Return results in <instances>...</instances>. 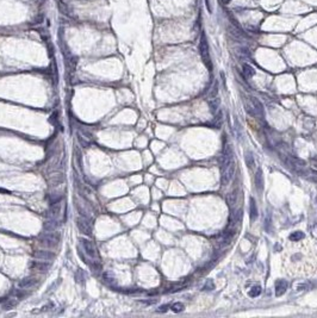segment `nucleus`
I'll return each instance as SVG.
<instances>
[{
    "label": "nucleus",
    "mask_w": 317,
    "mask_h": 318,
    "mask_svg": "<svg viewBox=\"0 0 317 318\" xmlns=\"http://www.w3.org/2000/svg\"><path fill=\"white\" fill-rule=\"evenodd\" d=\"M199 51H200V56H202V60H203L204 64L206 66V68L209 70H211L212 69V63H211V59H210V49H209V43H207V40H206V36H205L204 32L200 36Z\"/></svg>",
    "instance_id": "obj_1"
},
{
    "label": "nucleus",
    "mask_w": 317,
    "mask_h": 318,
    "mask_svg": "<svg viewBox=\"0 0 317 318\" xmlns=\"http://www.w3.org/2000/svg\"><path fill=\"white\" fill-rule=\"evenodd\" d=\"M61 241V235L55 230V231H47L44 235L41 237V243L45 245L47 248H56V245Z\"/></svg>",
    "instance_id": "obj_2"
},
{
    "label": "nucleus",
    "mask_w": 317,
    "mask_h": 318,
    "mask_svg": "<svg viewBox=\"0 0 317 318\" xmlns=\"http://www.w3.org/2000/svg\"><path fill=\"white\" fill-rule=\"evenodd\" d=\"M76 226L81 234L91 235V232H92V225H91L88 217H83V216L78 217L76 218Z\"/></svg>",
    "instance_id": "obj_3"
},
{
    "label": "nucleus",
    "mask_w": 317,
    "mask_h": 318,
    "mask_svg": "<svg viewBox=\"0 0 317 318\" xmlns=\"http://www.w3.org/2000/svg\"><path fill=\"white\" fill-rule=\"evenodd\" d=\"M233 161V149L230 146H225L224 147V150L219 157V166H221V169H224L225 167H228L229 165Z\"/></svg>",
    "instance_id": "obj_4"
},
{
    "label": "nucleus",
    "mask_w": 317,
    "mask_h": 318,
    "mask_svg": "<svg viewBox=\"0 0 317 318\" xmlns=\"http://www.w3.org/2000/svg\"><path fill=\"white\" fill-rule=\"evenodd\" d=\"M235 173V163H230L228 167H225L224 169H222V175H221V184L222 186H228L229 182L231 181L233 175Z\"/></svg>",
    "instance_id": "obj_5"
},
{
    "label": "nucleus",
    "mask_w": 317,
    "mask_h": 318,
    "mask_svg": "<svg viewBox=\"0 0 317 318\" xmlns=\"http://www.w3.org/2000/svg\"><path fill=\"white\" fill-rule=\"evenodd\" d=\"M285 162H286L287 167L294 169L298 173H302L303 168L305 167V161L301 160V158H297V157H292V156H287L285 158Z\"/></svg>",
    "instance_id": "obj_6"
},
{
    "label": "nucleus",
    "mask_w": 317,
    "mask_h": 318,
    "mask_svg": "<svg viewBox=\"0 0 317 318\" xmlns=\"http://www.w3.org/2000/svg\"><path fill=\"white\" fill-rule=\"evenodd\" d=\"M81 244H82V247H83V249H85L86 254L88 255L90 257L99 260L98 250H97V248H96L94 244H93L91 241H88V240H81Z\"/></svg>",
    "instance_id": "obj_7"
},
{
    "label": "nucleus",
    "mask_w": 317,
    "mask_h": 318,
    "mask_svg": "<svg viewBox=\"0 0 317 318\" xmlns=\"http://www.w3.org/2000/svg\"><path fill=\"white\" fill-rule=\"evenodd\" d=\"M48 182H49V186H51V187H57L64 182V176L62 173L54 172V174L48 179Z\"/></svg>",
    "instance_id": "obj_8"
},
{
    "label": "nucleus",
    "mask_w": 317,
    "mask_h": 318,
    "mask_svg": "<svg viewBox=\"0 0 317 318\" xmlns=\"http://www.w3.org/2000/svg\"><path fill=\"white\" fill-rule=\"evenodd\" d=\"M250 101H252V105L256 112V116L261 117V119H263V117H265V109H263L262 102L260 100H258L255 97H250Z\"/></svg>",
    "instance_id": "obj_9"
},
{
    "label": "nucleus",
    "mask_w": 317,
    "mask_h": 318,
    "mask_svg": "<svg viewBox=\"0 0 317 318\" xmlns=\"http://www.w3.org/2000/svg\"><path fill=\"white\" fill-rule=\"evenodd\" d=\"M287 281L286 280H279L277 281V284H275V295L277 297H280V295H283L286 290H287Z\"/></svg>",
    "instance_id": "obj_10"
},
{
    "label": "nucleus",
    "mask_w": 317,
    "mask_h": 318,
    "mask_svg": "<svg viewBox=\"0 0 317 318\" xmlns=\"http://www.w3.org/2000/svg\"><path fill=\"white\" fill-rule=\"evenodd\" d=\"M37 284V279L36 278H33V276H29V278H24L19 284H18V286L21 287V288H31L32 286H35Z\"/></svg>",
    "instance_id": "obj_11"
},
{
    "label": "nucleus",
    "mask_w": 317,
    "mask_h": 318,
    "mask_svg": "<svg viewBox=\"0 0 317 318\" xmlns=\"http://www.w3.org/2000/svg\"><path fill=\"white\" fill-rule=\"evenodd\" d=\"M35 257L37 260H42V261H51L55 257V254L51 252H47V250H41V252L35 253Z\"/></svg>",
    "instance_id": "obj_12"
},
{
    "label": "nucleus",
    "mask_w": 317,
    "mask_h": 318,
    "mask_svg": "<svg viewBox=\"0 0 317 318\" xmlns=\"http://www.w3.org/2000/svg\"><path fill=\"white\" fill-rule=\"evenodd\" d=\"M31 267L40 272H47L50 268V263H47V261H35Z\"/></svg>",
    "instance_id": "obj_13"
},
{
    "label": "nucleus",
    "mask_w": 317,
    "mask_h": 318,
    "mask_svg": "<svg viewBox=\"0 0 317 318\" xmlns=\"http://www.w3.org/2000/svg\"><path fill=\"white\" fill-rule=\"evenodd\" d=\"M255 185H256V189L259 192L263 191V175H262L261 169H258L255 173Z\"/></svg>",
    "instance_id": "obj_14"
},
{
    "label": "nucleus",
    "mask_w": 317,
    "mask_h": 318,
    "mask_svg": "<svg viewBox=\"0 0 317 318\" xmlns=\"http://www.w3.org/2000/svg\"><path fill=\"white\" fill-rule=\"evenodd\" d=\"M249 217L252 222H254L258 217V207H256V203L254 198H250L249 200Z\"/></svg>",
    "instance_id": "obj_15"
},
{
    "label": "nucleus",
    "mask_w": 317,
    "mask_h": 318,
    "mask_svg": "<svg viewBox=\"0 0 317 318\" xmlns=\"http://www.w3.org/2000/svg\"><path fill=\"white\" fill-rule=\"evenodd\" d=\"M219 105H221V100H219L217 97L211 98V99L209 100V109H210V112L212 113V114H215V113L217 112V110L219 109Z\"/></svg>",
    "instance_id": "obj_16"
},
{
    "label": "nucleus",
    "mask_w": 317,
    "mask_h": 318,
    "mask_svg": "<svg viewBox=\"0 0 317 318\" xmlns=\"http://www.w3.org/2000/svg\"><path fill=\"white\" fill-rule=\"evenodd\" d=\"M237 198H238V188H236L235 191H233L231 193L228 194V197H226L228 205L230 206V207H234L235 204H236V201H237Z\"/></svg>",
    "instance_id": "obj_17"
},
{
    "label": "nucleus",
    "mask_w": 317,
    "mask_h": 318,
    "mask_svg": "<svg viewBox=\"0 0 317 318\" xmlns=\"http://www.w3.org/2000/svg\"><path fill=\"white\" fill-rule=\"evenodd\" d=\"M74 158L76 161V166L79 168L80 172H82V166H83V160H82V154H81V150L76 147L74 148Z\"/></svg>",
    "instance_id": "obj_18"
},
{
    "label": "nucleus",
    "mask_w": 317,
    "mask_h": 318,
    "mask_svg": "<svg viewBox=\"0 0 317 318\" xmlns=\"http://www.w3.org/2000/svg\"><path fill=\"white\" fill-rule=\"evenodd\" d=\"M242 72H243V75L246 76V78H252V76H254L255 75V69H254V67H252L250 64H248V63H243V66H242Z\"/></svg>",
    "instance_id": "obj_19"
},
{
    "label": "nucleus",
    "mask_w": 317,
    "mask_h": 318,
    "mask_svg": "<svg viewBox=\"0 0 317 318\" xmlns=\"http://www.w3.org/2000/svg\"><path fill=\"white\" fill-rule=\"evenodd\" d=\"M244 160H246V163L249 168H253L255 166V162H254V157H253V154L250 151H246L244 153Z\"/></svg>",
    "instance_id": "obj_20"
},
{
    "label": "nucleus",
    "mask_w": 317,
    "mask_h": 318,
    "mask_svg": "<svg viewBox=\"0 0 317 318\" xmlns=\"http://www.w3.org/2000/svg\"><path fill=\"white\" fill-rule=\"evenodd\" d=\"M290 241H292V242H299V241H302L303 238H304V234L302 232V231H294V232H292L291 235H290Z\"/></svg>",
    "instance_id": "obj_21"
},
{
    "label": "nucleus",
    "mask_w": 317,
    "mask_h": 318,
    "mask_svg": "<svg viewBox=\"0 0 317 318\" xmlns=\"http://www.w3.org/2000/svg\"><path fill=\"white\" fill-rule=\"evenodd\" d=\"M244 107H246V111L248 112L249 116H252V117H258V116H256V112H255V110H254V107H253V105H248L247 102H244Z\"/></svg>",
    "instance_id": "obj_22"
},
{
    "label": "nucleus",
    "mask_w": 317,
    "mask_h": 318,
    "mask_svg": "<svg viewBox=\"0 0 317 318\" xmlns=\"http://www.w3.org/2000/svg\"><path fill=\"white\" fill-rule=\"evenodd\" d=\"M222 123H223V113H222V112H218L217 117L214 119V125L218 128V126L222 125Z\"/></svg>",
    "instance_id": "obj_23"
},
{
    "label": "nucleus",
    "mask_w": 317,
    "mask_h": 318,
    "mask_svg": "<svg viewBox=\"0 0 317 318\" xmlns=\"http://www.w3.org/2000/svg\"><path fill=\"white\" fill-rule=\"evenodd\" d=\"M184 309H185V306H184L183 303H175V304L172 305V311L173 312H181Z\"/></svg>",
    "instance_id": "obj_24"
},
{
    "label": "nucleus",
    "mask_w": 317,
    "mask_h": 318,
    "mask_svg": "<svg viewBox=\"0 0 317 318\" xmlns=\"http://www.w3.org/2000/svg\"><path fill=\"white\" fill-rule=\"evenodd\" d=\"M260 294H261V287H259V286H255V287H253V288L250 290V292H249V295H250L252 298L259 297Z\"/></svg>",
    "instance_id": "obj_25"
},
{
    "label": "nucleus",
    "mask_w": 317,
    "mask_h": 318,
    "mask_svg": "<svg viewBox=\"0 0 317 318\" xmlns=\"http://www.w3.org/2000/svg\"><path fill=\"white\" fill-rule=\"evenodd\" d=\"M217 94H218V81H215L214 88H212V90H211V92H210V99L217 97Z\"/></svg>",
    "instance_id": "obj_26"
},
{
    "label": "nucleus",
    "mask_w": 317,
    "mask_h": 318,
    "mask_svg": "<svg viewBox=\"0 0 317 318\" xmlns=\"http://www.w3.org/2000/svg\"><path fill=\"white\" fill-rule=\"evenodd\" d=\"M16 304H17V302H14V300H12V299H8L7 302L3 305V307H4L5 310H7V309H11V307H14Z\"/></svg>",
    "instance_id": "obj_27"
},
{
    "label": "nucleus",
    "mask_w": 317,
    "mask_h": 318,
    "mask_svg": "<svg viewBox=\"0 0 317 318\" xmlns=\"http://www.w3.org/2000/svg\"><path fill=\"white\" fill-rule=\"evenodd\" d=\"M215 288V284L211 280H209L207 282H206V285L204 286V290L205 291H210V290H214Z\"/></svg>",
    "instance_id": "obj_28"
},
{
    "label": "nucleus",
    "mask_w": 317,
    "mask_h": 318,
    "mask_svg": "<svg viewBox=\"0 0 317 318\" xmlns=\"http://www.w3.org/2000/svg\"><path fill=\"white\" fill-rule=\"evenodd\" d=\"M78 139H79V142H82V137H81V135L80 134H78ZM85 148H87V147H90V142H86L85 141V143L82 144Z\"/></svg>",
    "instance_id": "obj_29"
},
{
    "label": "nucleus",
    "mask_w": 317,
    "mask_h": 318,
    "mask_svg": "<svg viewBox=\"0 0 317 318\" xmlns=\"http://www.w3.org/2000/svg\"><path fill=\"white\" fill-rule=\"evenodd\" d=\"M168 307H169V305H168V304H166V305H162V306H160V307H158V311H160V312H166Z\"/></svg>",
    "instance_id": "obj_30"
},
{
    "label": "nucleus",
    "mask_w": 317,
    "mask_h": 318,
    "mask_svg": "<svg viewBox=\"0 0 317 318\" xmlns=\"http://www.w3.org/2000/svg\"><path fill=\"white\" fill-rule=\"evenodd\" d=\"M205 5H206V7H207V11L211 13L212 12V8H211V6H210V0H205Z\"/></svg>",
    "instance_id": "obj_31"
},
{
    "label": "nucleus",
    "mask_w": 317,
    "mask_h": 318,
    "mask_svg": "<svg viewBox=\"0 0 317 318\" xmlns=\"http://www.w3.org/2000/svg\"><path fill=\"white\" fill-rule=\"evenodd\" d=\"M219 1H221L223 5H229V4L233 1V0H219Z\"/></svg>",
    "instance_id": "obj_32"
}]
</instances>
